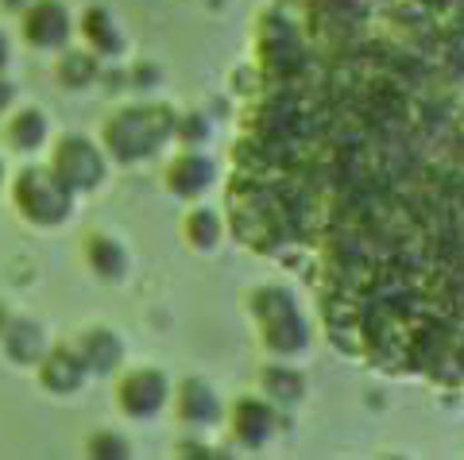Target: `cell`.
<instances>
[{"label": "cell", "mask_w": 464, "mask_h": 460, "mask_svg": "<svg viewBox=\"0 0 464 460\" xmlns=\"http://www.w3.org/2000/svg\"><path fill=\"white\" fill-rule=\"evenodd\" d=\"M252 310L259 325H264V340L271 352L279 356H298L310 344V325L302 318L298 302L283 286H264V291L252 294Z\"/></svg>", "instance_id": "1"}, {"label": "cell", "mask_w": 464, "mask_h": 460, "mask_svg": "<svg viewBox=\"0 0 464 460\" xmlns=\"http://www.w3.org/2000/svg\"><path fill=\"white\" fill-rule=\"evenodd\" d=\"M167 132H170L167 109H124L121 117L109 120L105 139L112 155H121V159H143L167 139Z\"/></svg>", "instance_id": "2"}, {"label": "cell", "mask_w": 464, "mask_h": 460, "mask_svg": "<svg viewBox=\"0 0 464 460\" xmlns=\"http://www.w3.org/2000/svg\"><path fill=\"white\" fill-rule=\"evenodd\" d=\"M58 178H63L70 190H85V186H97L101 175H105V163H101V155L90 139L82 136H70L63 139V148H58Z\"/></svg>", "instance_id": "3"}, {"label": "cell", "mask_w": 464, "mask_h": 460, "mask_svg": "<svg viewBox=\"0 0 464 460\" xmlns=\"http://www.w3.org/2000/svg\"><path fill=\"white\" fill-rule=\"evenodd\" d=\"M116 391H121L116 402H121L124 414H132V418H148V414H155L167 402V379H163V371L140 368L121 387H116Z\"/></svg>", "instance_id": "4"}, {"label": "cell", "mask_w": 464, "mask_h": 460, "mask_svg": "<svg viewBox=\"0 0 464 460\" xmlns=\"http://www.w3.org/2000/svg\"><path fill=\"white\" fill-rule=\"evenodd\" d=\"M232 429H237V437L244 445L259 449V445H267L275 434V410L259 398H244L237 407V414H232Z\"/></svg>", "instance_id": "5"}, {"label": "cell", "mask_w": 464, "mask_h": 460, "mask_svg": "<svg viewBox=\"0 0 464 460\" xmlns=\"http://www.w3.org/2000/svg\"><path fill=\"white\" fill-rule=\"evenodd\" d=\"M213 175L217 170H213V163L206 159V155H182V159L167 170V182H170L174 194L198 197L201 190H209L213 186Z\"/></svg>", "instance_id": "6"}, {"label": "cell", "mask_w": 464, "mask_h": 460, "mask_svg": "<svg viewBox=\"0 0 464 460\" xmlns=\"http://www.w3.org/2000/svg\"><path fill=\"white\" fill-rule=\"evenodd\" d=\"M179 414L194 426H209L217 418V395L201 379H190L179 391Z\"/></svg>", "instance_id": "7"}, {"label": "cell", "mask_w": 464, "mask_h": 460, "mask_svg": "<svg viewBox=\"0 0 464 460\" xmlns=\"http://www.w3.org/2000/svg\"><path fill=\"white\" fill-rule=\"evenodd\" d=\"M66 32H70V24H66V12L58 8V5H39L35 12H32V24H27V35H32L35 43H63L66 39Z\"/></svg>", "instance_id": "8"}, {"label": "cell", "mask_w": 464, "mask_h": 460, "mask_svg": "<svg viewBox=\"0 0 464 460\" xmlns=\"http://www.w3.org/2000/svg\"><path fill=\"white\" fill-rule=\"evenodd\" d=\"M264 387H267V395L275 402H283V407H295V402L306 395V379H302L295 368H286V364L267 368L264 371Z\"/></svg>", "instance_id": "9"}, {"label": "cell", "mask_w": 464, "mask_h": 460, "mask_svg": "<svg viewBox=\"0 0 464 460\" xmlns=\"http://www.w3.org/2000/svg\"><path fill=\"white\" fill-rule=\"evenodd\" d=\"M121 340H116L109 329H93L90 337H85V352H82V364L85 368H97V371H109L116 360H121Z\"/></svg>", "instance_id": "10"}, {"label": "cell", "mask_w": 464, "mask_h": 460, "mask_svg": "<svg viewBox=\"0 0 464 460\" xmlns=\"http://www.w3.org/2000/svg\"><path fill=\"white\" fill-rule=\"evenodd\" d=\"M90 260H93V267H97L105 279H121L124 271H128L124 248H121L116 240H109V236H93V240H90Z\"/></svg>", "instance_id": "11"}, {"label": "cell", "mask_w": 464, "mask_h": 460, "mask_svg": "<svg viewBox=\"0 0 464 460\" xmlns=\"http://www.w3.org/2000/svg\"><path fill=\"white\" fill-rule=\"evenodd\" d=\"M186 240H190L194 248H217V240H221V221H217V213L194 209L190 217H186Z\"/></svg>", "instance_id": "12"}, {"label": "cell", "mask_w": 464, "mask_h": 460, "mask_svg": "<svg viewBox=\"0 0 464 460\" xmlns=\"http://www.w3.org/2000/svg\"><path fill=\"white\" fill-rule=\"evenodd\" d=\"M85 35L93 39V47L101 51V54H116L121 51V32L112 27V20L105 16V12H85Z\"/></svg>", "instance_id": "13"}, {"label": "cell", "mask_w": 464, "mask_h": 460, "mask_svg": "<svg viewBox=\"0 0 464 460\" xmlns=\"http://www.w3.org/2000/svg\"><path fill=\"white\" fill-rule=\"evenodd\" d=\"M82 371H85V364L74 360V356H54V364L47 371V383L58 387V391H74V387L82 383Z\"/></svg>", "instance_id": "14"}, {"label": "cell", "mask_w": 464, "mask_h": 460, "mask_svg": "<svg viewBox=\"0 0 464 460\" xmlns=\"http://www.w3.org/2000/svg\"><path fill=\"white\" fill-rule=\"evenodd\" d=\"M93 59L90 54H66V62H63V74H70V85H85V81H93Z\"/></svg>", "instance_id": "15"}, {"label": "cell", "mask_w": 464, "mask_h": 460, "mask_svg": "<svg viewBox=\"0 0 464 460\" xmlns=\"http://www.w3.org/2000/svg\"><path fill=\"white\" fill-rule=\"evenodd\" d=\"M39 139H43V117L39 112H27V117L16 124V143L20 148H35Z\"/></svg>", "instance_id": "16"}, {"label": "cell", "mask_w": 464, "mask_h": 460, "mask_svg": "<svg viewBox=\"0 0 464 460\" xmlns=\"http://www.w3.org/2000/svg\"><path fill=\"white\" fill-rule=\"evenodd\" d=\"M93 456H128V441L116 434H101L93 437Z\"/></svg>", "instance_id": "17"}, {"label": "cell", "mask_w": 464, "mask_h": 460, "mask_svg": "<svg viewBox=\"0 0 464 460\" xmlns=\"http://www.w3.org/2000/svg\"><path fill=\"white\" fill-rule=\"evenodd\" d=\"M411 5H418L422 12H441V8H460L464 0H411Z\"/></svg>", "instance_id": "18"}]
</instances>
